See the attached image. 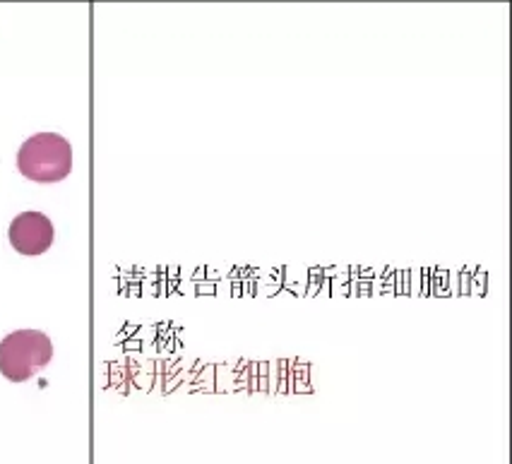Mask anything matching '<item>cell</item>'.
Wrapping results in <instances>:
<instances>
[{
	"label": "cell",
	"mask_w": 512,
	"mask_h": 464,
	"mask_svg": "<svg viewBox=\"0 0 512 464\" xmlns=\"http://www.w3.org/2000/svg\"><path fill=\"white\" fill-rule=\"evenodd\" d=\"M20 174L37 183H58L73 171V147L58 133H39L17 152Z\"/></svg>",
	"instance_id": "6da1fadb"
},
{
	"label": "cell",
	"mask_w": 512,
	"mask_h": 464,
	"mask_svg": "<svg viewBox=\"0 0 512 464\" xmlns=\"http://www.w3.org/2000/svg\"><path fill=\"white\" fill-rule=\"evenodd\" d=\"M53 359L51 339L39 330L10 332L0 342V373L13 383H25L44 371Z\"/></svg>",
	"instance_id": "7a4b0ae2"
},
{
	"label": "cell",
	"mask_w": 512,
	"mask_h": 464,
	"mask_svg": "<svg viewBox=\"0 0 512 464\" xmlns=\"http://www.w3.org/2000/svg\"><path fill=\"white\" fill-rule=\"evenodd\" d=\"M8 239L17 253L34 258V255H44L49 251L53 246V239H56V231H53L51 219L46 214L22 212L10 224Z\"/></svg>",
	"instance_id": "3957f363"
}]
</instances>
